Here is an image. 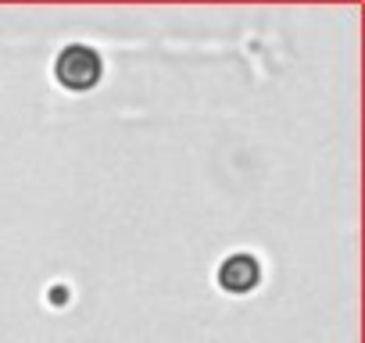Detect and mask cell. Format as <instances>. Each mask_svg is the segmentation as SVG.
<instances>
[{
  "mask_svg": "<svg viewBox=\"0 0 365 343\" xmlns=\"http://www.w3.org/2000/svg\"><path fill=\"white\" fill-rule=\"evenodd\" d=\"M104 75V61L93 47L86 43H68L58 61H54V79L68 90V93H90Z\"/></svg>",
  "mask_w": 365,
  "mask_h": 343,
  "instance_id": "cell-1",
  "label": "cell"
},
{
  "mask_svg": "<svg viewBox=\"0 0 365 343\" xmlns=\"http://www.w3.org/2000/svg\"><path fill=\"white\" fill-rule=\"evenodd\" d=\"M215 283L222 293H233V297H244V293H255L262 286V261L247 250H237L230 254L219 272H215Z\"/></svg>",
  "mask_w": 365,
  "mask_h": 343,
  "instance_id": "cell-2",
  "label": "cell"
}]
</instances>
